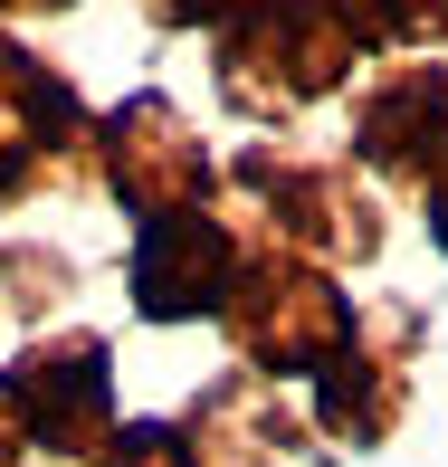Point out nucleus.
<instances>
[{
    "label": "nucleus",
    "instance_id": "f257e3e1",
    "mask_svg": "<svg viewBox=\"0 0 448 467\" xmlns=\"http://www.w3.org/2000/svg\"><path fill=\"white\" fill-rule=\"evenodd\" d=\"M362 38L344 29L334 0H248L239 19H220V96L248 115H287L344 87Z\"/></svg>",
    "mask_w": 448,
    "mask_h": 467
},
{
    "label": "nucleus",
    "instance_id": "f03ea898",
    "mask_svg": "<svg viewBox=\"0 0 448 467\" xmlns=\"http://www.w3.org/2000/svg\"><path fill=\"white\" fill-rule=\"evenodd\" d=\"M229 334H239V353L258 372H325L362 334V315H353V296L334 277H315L306 258H267L229 296Z\"/></svg>",
    "mask_w": 448,
    "mask_h": 467
},
{
    "label": "nucleus",
    "instance_id": "7ed1b4c3",
    "mask_svg": "<svg viewBox=\"0 0 448 467\" xmlns=\"http://www.w3.org/2000/svg\"><path fill=\"white\" fill-rule=\"evenodd\" d=\"M248 258L210 210H162L134 229V315L153 325H191V315H229Z\"/></svg>",
    "mask_w": 448,
    "mask_h": 467
},
{
    "label": "nucleus",
    "instance_id": "20e7f679",
    "mask_svg": "<svg viewBox=\"0 0 448 467\" xmlns=\"http://www.w3.org/2000/svg\"><path fill=\"white\" fill-rule=\"evenodd\" d=\"M96 143H105V172H115V191H124V210H134V220L201 210V191H210V143L191 134L162 96L115 105V115L96 124Z\"/></svg>",
    "mask_w": 448,
    "mask_h": 467
},
{
    "label": "nucleus",
    "instance_id": "39448f33",
    "mask_svg": "<svg viewBox=\"0 0 448 467\" xmlns=\"http://www.w3.org/2000/svg\"><path fill=\"white\" fill-rule=\"evenodd\" d=\"M10 381V410H19V430L29 439H48V449H68V458H105V430H115V363H105V344H48V353H29V363H10L0 372Z\"/></svg>",
    "mask_w": 448,
    "mask_h": 467
},
{
    "label": "nucleus",
    "instance_id": "423d86ee",
    "mask_svg": "<svg viewBox=\"0 0 448 467\" xmlns=\"http://www.w3.org/2000/svg\"><path fill=\"white\" fill-rule=\"evenodd\" d=\"M77 134H87V115H77L68 77H48L19 38H0V201L29 191L48 162H68Z\"/></svg>",
    "mask_w": 448,
    "mask_h": 467
},
{
    "label": "nucleus",
    "instance_id": "0eeeda50",
    "mask_svg": "<svg viewBox=\"0 0 448 467\" xmlns=\"http://www.w3.org/2000/svg\"><path fill=\"white\" fill-rule=\"evenodd\" d=\"M248 191H267V220L287 229V239L325 248V258H362L372 248V210L353 201L334 172H296V162H248Z\"/></svg>",
    "mask_w": 448,
    "mask_h": 467
},
{
    "label": "nucleus",
    "instance_id": "6e6552de",
    "mask_svg": "<svg viewBox=\"0 0 448 467\" xmlns=\"http://www.w3.org/2000/svg\"><path fill=\"white\" fill-rule=\"evenodd\" d=\"M362 153L381 172H439V153H448V77L439 67H401L391 87L362 105Z\"/></svg>",
    "mask_w": 448,
    "mask_h": 467
},
{
    "label": "nucleus",
    "instance_id": "1a4fd4ad",
    "mask_svg": "<svg viewBox=\"0 0 448 467\" xmlns=\"http://www.w3.org/2000/svg\"><path fill=\"white\" fill-rule=\"evenodd\" d=\"M391 410H401V353H372L353 334V344L315 372V420H325L334 439H353V449H372V439L391 430Z\"/></svg>",
    "mask_w": 448,
    "mask_h": 467
},
{
    "label": "nucleus",
    "instance_id": "9d476101",
    "mask_svg": "<svg viewBox=\"0 0 448 467\" xmlns=\"http://www.w3.org/2000/svg\"><path fill=\"white\" fill-rule=\"evenodd\" d=\"M334 10L362 48H420V38L448 29V0H334Z\"/></svg>",
    "mask_w": 448,
    "mask_h": 467
},
{
    "label": "nucleus",
    "instance_id": "9b49d317",
    "mask_svg": "<svg viewBox=\"0 0 448 467\" xmlns=\"http://www.w3.org/2000/svg\"><path fill=\"white\" fill-rule=\"evenodd\" d=\"M105 467H201V439L172 430V420H124L105 439Z\"/></svg>",
    "mask_w": 448,
    "mask_h": 467
},
{
    "label": "nucleus",
    "instance_id": "f8f14e48",
    "mask_svg": "<svg viewBox=\"0 0 448 467\" xmlns=\"http://www.w3.org/2000/svg\"><path fill=\"white\" fill-rule=\"evenodd\" d=\"M162 10H172V19H210V29H220V19L248 10V0H162Z\"/></svg>",
    "mask_w": 448,
    "mask_h": 467
},
{
    "label": "nucleus",
    "instance_id": "ddd939ff",
    "mask_svg": "<svg viewBox=\"0 0 448 467\" xmlns=\"http://www.w3.org/2000/svg\"><path fill=\"white\" fill-rule=\"evenodd\" d=\"M19 449H29V430H19V410H10V381H0V467H10Z\"/></svg>",
    "mask_w": 448,
    "mask_h": 467
},
{
    "label": "nucleus",
    "instance_id": "4468645a",
    "mask_svg": "<svg viewBox=\"0 0 448 467\" xmlns=\"http://www.w3.org/2000/svg\"><path fill=\"white\" fill-rule=\"evenodd\" d=\"M430 239L448 248V153H439V172H430Z\"/></svg>",
    "mask_w": 448,
    "mask_h": 467
},
{
    "label": "nucleus",
    "instance_id": "2eb2a0df",
    "mask_svg": "<svg viewBox=\"0 0 448 467\" xmlns=\"http://www.w3.org/2000/svg\"><path fill=\"white\" fill-rule=\"evenodd\" d=\"M19 10H68V0H19Z\"/></svg>",
    "mask_w": 448,
    "mask_h": 467
}]
</instances>
